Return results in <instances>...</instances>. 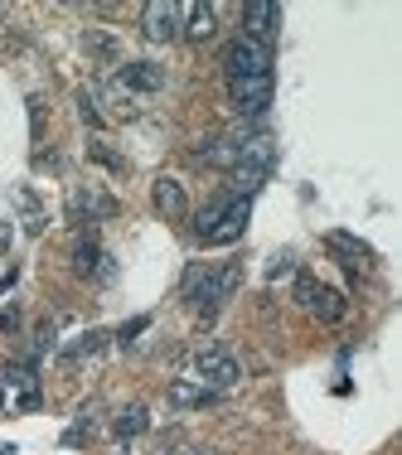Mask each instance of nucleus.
<instances>
[{"label":"nucleus","mask_w":402,"mask_h":455,"mask_svg":"<svg viewBox=\"0 0 402 455\" xmlns=\"http://www.w3.org/2000/svg\"><path fill=\"white\" fill-rule=\"evenodd\" d=\"M296 300L310 310L315 320H325V324H340L344 315H350V300H344L334 286H320V281H315L310 272L296 276Z\"/></svg>","instance_id":"nucleus-4"},{"label":"nucleus","mask_w":402,"mask_h":455,"mask_svg":"<svg viewBox=\"0 0 402 455\" xmlns=\"http://www.w3.org/2000/svg\"><path fill=\"white\" fill-rule=\"evenodd\" d=\"M5 383H35V368H29V363H10L5 368Z\"/></svg>","instance_id":"nucleus-19"},{"label":"nucleus","mask_w":402,"mask_h":455,"mask_svg":"<svg viewBox=\"0 0 402 455\" xmlns=\"http://www.w3.org/2000/svg\"><path fill=\"white\" fill-rule=\"evenodd\" d=\"M73 272H78V276H102V281H112V257H107L102 247L92 243V237H83V243L73 247Z\"/></svg>","instance_id":"nucleus-11"},{"label":"nucleus","mask_w":402,"mask_h":455,"mask_svg":"<svg viewBox=\"0 0 402 455\" xmlns=\"http://www.w3.org/2000/svg\"><path fill=\"white\" fill-rule=\"evenodd\" d=\"M194 455H213V451H194Z\"/></svg>","instance_id":"nucleus-27"},{"label":"nucleus","mask_w":402,"mask_h":455,"mask_svg":"<svg viewBox=\"0 0 402 455\" xmlns=\"http://www.w3.org/2000/svg\"><path fill=\"white\" fill-rule=\"evenodd\" d=\"M146 427H150V411L141 407V403H132V407L122 411V417L112 421V431H117V436H122V441H132V436H141V431H146Z\"/></svg>","instance_id":"nucleus-16"},{"label":"nucleus","mask_w":402,"mask_h":455,"mask_svg":"<svg viewBox=\"0 0 402 455\" xmlns=\"http://www.w3.org/2000/svg\"><path fill=\"white\" fill-rule=\"evenodd\" d=\"M117 78H122V88H136V92H160L165 88V68H156V63H126Z\"/></svg>","instance_id":"nucleus-13"},{"label":"nucleus","mask_w":402,"mask_h":455,"mask_svg":"<svg viewBox=\"0 0 402 455\" xmlns=\"http://www.w3.org/2000/svg\"><path fill=\"white\" fill-rule=\"evenodd\" d=\"M277 29H281V5H271V0H253V5H243V39L271 49Z\"/></svg>","instance_id":"nucleus-7"},{"label":"nucleus","mask_w":402,"mask_h":455,"mask_svg":"<svg viewBox=\"0 0 402 455\" xmlns=\"http://www.w3.org/2000/svg\"><path fill=\"white\" fill-rule=\"evenodd\" d=\"M325 247H330V252H340V257H344V267H354V262H374V247H368L364 237H354V233H340V228H330V233H325Z\"/></svg>","instance_id":"nucleus-12"},{"label":"nucleus","mask_w":402,"mask_h":455,"mask_svg":"<svg viewBox=\"0 0 402 455\" xmlns=\"http://www.w3.org/2000/svg\"><path fill=\"white\" fill-rule=\"evenodd\" d=\"M146 324H150L146 315H141V320H132V324H122V330H117V344H122V349H132V344H136V334L146 330Z\"/></svg>","instance_id":"nucleus-18"},{"label":"nucleus","mask_w":402,"mask_h":455,"mask_svg":"<svg viewBox=\"0 0 402 455\" xmlns=\"http://www.w3.org/2000/svg\"><path fill=\"white\" fill-rule=\"evenodd\" d=\"M213 29H219V15H213V5H204V0H194V5H180V35H184V39L204 44V39H213Z\"/></svg>","instance_id":"nucleus-10"},{"label":"nucleus","mask_w":402,"mask_h":455,"mask_svg":"<svg viewBox=\"0 0 402 455\" xmlns=\"http://www.w3.org/2000/svg\"><path fill=\"white\" fill-rule=\"evenodd\" d=\"M0 407H5V387H0Z\"/></svg>","instance_id":"nucleus-26"},{"label":"nucleus","mask_w":402,"mask_h":455,"mask_svg":"<svg viewBox=\"0 0 402 455\" xmlns=\"http://www.w3.org/2000/svg\"><path fill=\"white\" fill-rule=\"evenodd\" d=\"M10 286H15V272H5V276H0V296H5Z\"/></svg>","instance_id":"nucleus-24"},{"label":"nucleus","mask_w":402,"mask_h":455,"mask_svg":"<svg viewBox=\"0 0 402 455\" xmlns=\"http://www.w3.org/2000/svg\"><path fill=\"white\" fill-rule=\"evenodd\" d=\"M228 97H233L237 116H262L271 107V78H253V83H228Z\"/></svg>","instance_id":"nucleus-9"},{"label":"nucleus","mask_w":402,"mask_h":455,"mask_svg":"<svg viewBox=\"0 0 402 455\" xmlns=\"http://www.w3.org/2000/svg\"><path fill=\"white\" fill-rule=\"evenodd\" d=\"M156 209L165 213V219H184L189 213V199H184V184L180 180H156Z\"/></svg>","instance_id":"nucleus-14"},{"label":"nucleus","mask_w":402,"mask_h":455,"mask_svg":"<svg viewBox=\"0 0 402 455\" xmlns=\"http://www.w3.org/2000/svg\"><path fill=\"white\" fill-rule=\"evenodd\" d=\"M213 387H204L199 378H175V383H170V403L175 407H204V403H213Z\"/></svg>","instance_id":"nucleus-15"},{"label":"nucleus","mask_w":402,"mask_h":455,"mask_svg":"<svg viewBox=\"0 0 402 455\" xmlns=\"http://www.w3.org/2000/svg\"><path fill=\"white\" fill-rule=\"evenodd\" d=\"M92 160H102V165H107V170H117V175L126 170V165H122V156H112L107 146H92Z\"/></svg>","instance_id":"nucleus-20"},{"label":"nucleus","mask_w":402,"mask_h":455,"mask_svg":"<svg viewBox=\"0 0 402 455\" xmlns=\"http://www.w3.org/2000/svg\"><path fill=\"white\" fill-rule=\"evenodd\" d=\"M29 122H35V136H39V126H44V102L39 97H29Z\"/></svg>","instance_id":"nucleus-23"},{"label":"nucleus","mask_w":402,"mask_h":455,"mask_svg":"<svg viewBox=\"0 0 402 455\" xmlns=\"http://www.w3.org/2000/svg\"><path fill=\"white\" fill-rule=\"evenodd\" d=\"M194 378H199L204 387H213V393H223V387H233L237 378H243V363H237L228 349H219V344H213V349H199V354H194Z\"/></svg>","instance_id":"nucleus-5"},{"label":"nucleus","mask_w":402,"mask_h":455,"mask_svg":"<svg viewBox=\"0 0 402 455\" xmlns=\"http://www.w3.org/2000/svg\"><path fill=\"white\" fill-rule=\"evenodd\" d=\"M5 247H10V228H0V252H5Z\"/></svg>","instance_id":"nucleus-25"},{"label":"nucleus","mask_w":402,"mask_h":455,"mask_svg":"<svg viewBox=\"0 0 402 455\" xmlns=\"http://www.w3.org/2000/svg\"><path fill=\"white\" fill-rule=\"evenodd\" d=\"M78 112H83V122H88V126H102V116H97V107H92L88 92H78Z\"/></svg>","instance_id":"nucleus-21"},{"label":"nucleus","mask_w":402,"mask_h":455,"mask_svg":"<svg viewBox=\"0 0 402 455\" xmlns=\"http://www.w3.org/2000/svg\"><path fill=\"white\" fill-rule=\"evenodd\" d=\"M237 281H243V267H237V262H223V267H189V272H184L180 296L189 300L194 310L213 315V310H219L223 300L237 291Z\"/></svg>","instance_id":"nucleus-2"},{"label":"nucleus","mask_w":402,"mask_h":455,"mask_svg":"<svg viewBox=\"0 0 402 455\" xmlns=\"http://www.w3.org/2000/svg\"><path fill=\"white\" fill-rule=\"evenodd\" d=\"M15 330H20V310L5 306V310H0V334H15Z\"/></svg>","instance_id":"nucleus-22"},{"label":"nucleus","mask_w":402,"mask_h":455,"mask_svg":"<svg viewBox=\"0 0 402 455\" xmlns=\"http://www.w3.org/2000/svg\"><path fill=\"white\" fill-rule=\"evenodd\" d=\"M141 29H146V39H156V44L175 39L180 35V5H170V0H150V5L141 10Z\"/></svg>","instance_id":"nucleus-8"},{"label":"nucleus","mask_w":402,"mask_h":455,"mask_svg":"<svg viewBox=\"0 0 402 455\" xmlns=\"http://www.w3.org/2000/svg\"><path fill=\"white\" fill-rule=\"evenodd\" d=\"M247 219H253V199H243V194H228V204H223L219 223L209 228V237H204V243H209V247H228V243H237V237L247 233Z\"/></svg>","instance_id":"nucleus-6"},{"label":"nucleus","mask_w":402,"mask_h":455,"mask_svg":"<svg viewBox=\"0 0 402 455\" xmlns=\"http://www.w3.org/2000/svg\"><path fill=\"white\" fill-rule=\"evenodd\" d=\"M107 344V334L102 330H92V334H83L78 344H73V349H63V363H78V359H92L97 349H102Z\"/></svg>","instance_id":"nucleus-17"},{"label":"nucleus","mask_w":402,"mask_h":455,"mask_svg":"<svg viewBox=\"0 0 402 455\" xmlns=\"http://www.w3.org/2000/svg\"><path fill=\"white\" fill-rule=\"evenodd\" d=\"M271 170H277V140L271 136H247L243 146H237V160L228 165V194L253 199V194L267 184Z\"/></svg>","instance_id":"nucleus-1"},{"label":"nucleus","mask_w":402,"mask_h":455,"mask_svg":"<svg viewBox=\"0 0 402 455\" xmlns=\"http://www.w3.org/2000/svg\"><path fill=\"white\" fill-rule=\"evenodd\" d=\"M277 59H271L267 44H253V39H233L223 49V78L228 83H253V78H271Z\"/></svg>","instance_id":"nucleus-3"}]
</instances>
